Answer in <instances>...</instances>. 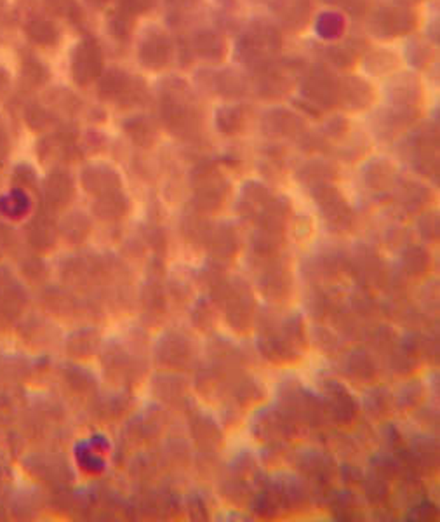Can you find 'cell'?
<instances>
[{"label":"cell","instance_id":"1","mask_svg":"<svg viewBox=\"0 0 440 522\" xmlns=\"http://www.w3.org/2000/svg\"><path fill=\"white\" fill-rule=\"evenodd\" d=\"M318 206L322 207V213L327 218L331 225L336 228H348L352 221V211L346 206L345 200L339 197L338 192L331 187L318 188Z\"/></svg>","mask_w":440,"mask_h":522},{"label":"cell","instance_id":"2","mask_svg":"<svg viewBox=\"0 0 440 522\" xmlns=\"http://www.w3.org/2000/svg\"><path fill=\"white\" fill-rule=\"evenodd\" d=\"M30 241L35 248H51L55 242V228L48 220H35L30 227Z\"/></svg>","mask_w":440,"mask_h":522},{"label":"cell","instance_id":"3","mask_svg":"<svg viewBox=\"0 0 440 522\" xmlns=\"http://www.w3.org/2000/svg\"><path fill=\"white\" fill-rule=\"evenodd\" d=\"M110 199H112V202H108V199L105 197V199L99 200V204H96V214H99L101 218H106V220H112V218L122 216L124 209L127 207L126 202H124L122 199H119V197H115L112 194H110Z\"/></svg>","mask_w":440,"mask_h":522},{"label":"cell","instance_id":"4","mask_svg":"<svg viewBox=\"0 0 440 522\" xmlns=\"http://www.w3.org/2000/svg\"><path fill=\"white\" fill-rule=\"evenodd\" d=\"M348 367L355 374V378H371V374L374 373L373 362L364 352L352 353L348 359Z\"/></svg>","mask_w":440,"mask_h":522},{"label":"cell","instance_id":"5","mask_svg":"<svg viewBox=\"0 0 440 522\" xmlns=\"http://www.w3.org/2000/svg\"><path fill=\"white\" fill-rule=\"evenodd\" d=\"M167 341V346L166 348H160L166 352V357H164V360H169V364H173V360H176L174 364H178L180 360H185V357L188 355V346L185 345L183 339L180 338H169L166 339Z\"/></svg>","mask_w":440,"mask_h":522},{"label":"cell","instance_id":"6","mask_svg":"<svg viewBox=\"0 0 440 522\" xmlns=\"http://www.w3.org/2000/svg\"><path fill=\"white\" fill-rule=\"evenodd\" d=\"M92 346H94V338H92L91 332H77V336H73L71 343L68 341V350L78 353L80 357L91 353Z\"/></svg>","mask_w":440,"mask_h":522},{"label":"cell","instance_id":"7","mask_svg":"<svg viewBox=\"0 0 440 522\" xmlns=\"http://www.w3.org/2000/svg\"><path fill=\"white\" fill-rule=\"evenodd\" d=\"M428 256L427 253H423V249L413 248L406 253V268L411 274H420L427 268Z\"/></svg>","mask_w":440,"mask_h":522},{"label":"cell","instance_id":"8","mask_svg":"<svg viewBox=\"0 0 440 522\" xmlns=\"http://www.w3.org/2000/svg\"><path fill=\"white\" fill-rule=\"evenodd\" d=\"M216 244H214V249H216L218 255H221L223 258H227V256H230L232 253H234V248H235V239H234V234L232 232H225L221 230L220 234L216 235Z\"/></svg>","mask_w":440,"mask_h":522},{"label":"cell","instance_id":"9","mask_svg":"<svg viewBox=\"0 0 440 522\" xmlns=\"http://www.w3.org/2000/svg\"><path fill=\"white\" fill-rule=\"evenodd\" d=\"M24 209H27V202H24V199L20 194H13L2 200V211L6 214H9V216H20V214L24 213Z\"/></svg>","mask_w":440,"mask_h":522},{"label":"cell","instance_id":"10","mask_svg":"<svg viewBox=\"0 0 440 522\" xmlns=\"http://www.w3.org/2000/svg\"><path fill=\"white\" fill-rule=\"evenodd\" d=\"M87 230H89V225H87V221H85V218L80 221H70V220H68L66 228H64L68 239H71V241H80V239H85V234H87Z\"/></svg>","mask_w":440,"mask_h":522}]
</instances>
